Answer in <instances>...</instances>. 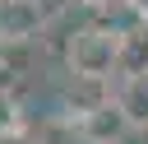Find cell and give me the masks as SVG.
<instances>
[{
	"label": "cell",
	"mask_w": 148,
	"mask_h": 144,
	"mask_svg": "<svg viewBox=\"0 0 148 144\" xmlns=\"http://www.w3.org/2000/svg\"><path fill=\"white\" fill-rule=\"evenodd\" d=\"M116 51H120V28L92 23V28H79L69 37L65 65H69V74H102V79H111L116 74Z\"/></svg>",
	"instance_id": "6da1fadb"
},
{
	"label": "cell",
	"mask_w": 148,
	"mask_h": 144,
	"mask_svg": "<svg viewBox=\"0 0 148 144\" xmlns=\"http://www.w3.org/2000/svg\"><path fill=\"white\" fill-rule=\"evenodd\" d=\"M46 33V5L42 0H0V37L9 46L37 42Z\"/></svg>",
	"instance_id": "7a4b0ae2"
},
{
	"label": "cell",
	"mask_w": 148,
	"mask_h": 144,
	"mask_svg": "<svg viewBox=\"0 0 148 144\" xmlns=\"http://www.w3.org/2000/svg\"><path fill=\"white\" fill-rule=\"evenodd\" d=\"M74 130H79V139H83V144H125V139L134 135V125L125 121V111L116 107V98H111L106 107H97V111L79 116V121H74Z\"/></svg>",
	"instance_id": "3957f363"
},
{
	"label": "cell",
	"mask_w": 148,
	"mask_h": 144,
	"mask_svg": "<svg viewBox=\"0 0 148 144\" xmlns=\"http://www.w3.org/2000/svg\"><path fill=\"white\" fill-rule=\"evenodd\" d=\"M116 98V84L111 79H102V74H74L69 84H65V111L79 121V116H88V111H97V107H106Z\"/></svg>",
	"instance_id": "277c9868"
},
{
	"label": "cell",
	"mask_w": 148,
	"mask_h": 144,
	"mask_svg": "<svg viewBox=\"0 0 148 144\" xmlns=\"http://www.w3.org/2000/svg\"><path fill=\"white\" fill-rule=\"evenodd\" d=\"M116 107L125 111V121L139 130L148 125V74H120L116 84Z\"/></svg>",
	"instance_id": "5b68a950"
},
{
	"label": "cell",
	"mask_w": 148,
	"mask_h": 144,
	"mask_svg": "<svg viewBox=\"0 0 148 144\" xmlns=\"http://www.w3.org/2000/svg\"><path fill=\"white\" fill-rule=\"evenodd\" d=\"M116 74H148V23H134L130 33H120Z\"/></svg>",
	"instance_id": "8992f818"
},
{
	"label": "cell",
	"mask_w": 148,
	"mask_h": 144,
	"mask_svg": "<svg viewBox=\"0 0 148 144\" xmlns=\"http://www.w3.org/2000/svg\"><path fill=\"white\" fill-rule=\"evenodd\" d=\"M125 5H130V14H134L139 23H148V0H125Z\"/></svg>",
	"instance_id": "52a82bcc"
},
{
	"label": "cell",
	"mask_w": 148,
	"mask_h": 144,
	"mask_svg": "<svg viewBox=\"0 0 148 144\" xmlns=\"http://www.w3.org/2000/svg\"><path fill=\"white\" fill-rule=\"evenodd\" d=\"M74 5H88V9H111V5H120V0H74Z\"/></svg>",
	"instance_id": "ba28073f"
},
{
	"label": "cell",
	"mask_w": 148,
	"mask_h": 144,
	"mask_svg": "<svg viewBox=\"0 0 148 144\" xmlns=\"http://www.w3.org/2000/svg\"><path fill=\"white\" fill-rule=\"evenodd\" d=\"M5 60H9V42L0 37V70H5Z\"/></svg>",
	"instance_id": "9c48e42d"
},
{
	"label": "cell",
	"mask_w": 148,
	"mask_h": 144,
	"mask_svg": "<svg viewBox=\"0 0 148 144\" xmlns=\"http://www.w3.org/2000/svg\"><path fill=\"white\" fill-rule=\"evenodd\" d=\"M134 135H139V144H148V125H139V130H134Z\"/></svg>",
	"instance_id": "30bf717a"
}]
</instances>
